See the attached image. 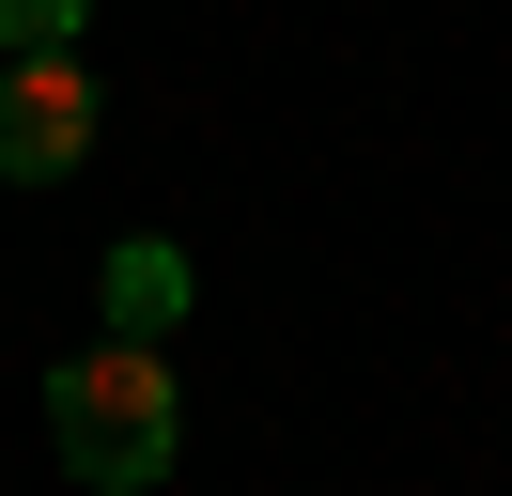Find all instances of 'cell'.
Listing matches in <instances>:
<instances>
[{"instance_id": "cell-1", "label": "cell", "mask_w": 512, "mask_h": 496, "mask_svg": "<svg viewBox=\"0 0 512 496\" xmlns=\"http://www.w3.org/2000/svg\"><path fill=\"white\" fill-rule=\"evenodd\" d=\"M47 434H63V465H78V481L140 496V481L171 465V372H156V341H94V357H63Z\"/></svg>"}, {"instance_id": "cell-2", "label": "cell", "mask_w": 512, "mask_h": 496, "mask_svg": "<svg viewBox=\"0 0 512 496\" xmlns=\"http://www.w3.org/2000/svg\"><path fill=\"white\" fill-rule=\"evenodd\" d=\"M78 140H94V62L78 47H16V78H0V186L78 171Z\"/></svg>"}, {"instance_id": "cell-3", "label": "cell", "mask_w": 512, "mask_h": 496, "mask_svg": "<svg viewBox=\"0 0 512 496\" xmlns=\"http://www.w3.org/2000/svg\"><path fill=\"white\" fill-rule=\"evenodd\" d=\"M171 310H187V248H156V233L109 248V341H156Z\"/></svg>"}, {"instance_id": "cell-4", "label": "cell", "mask_w": 512, "mask_h": 496, "mask_svg": "<svg viewBox=\"0 0 512 496\" xmlns=\"http://www.w3.org/2000/svg\"><path fill=\"white\" fill-rule=\"evenodd\" d=\"M78 16H94V0H0V47H63Z\"/></svg>"}]
</instances>
